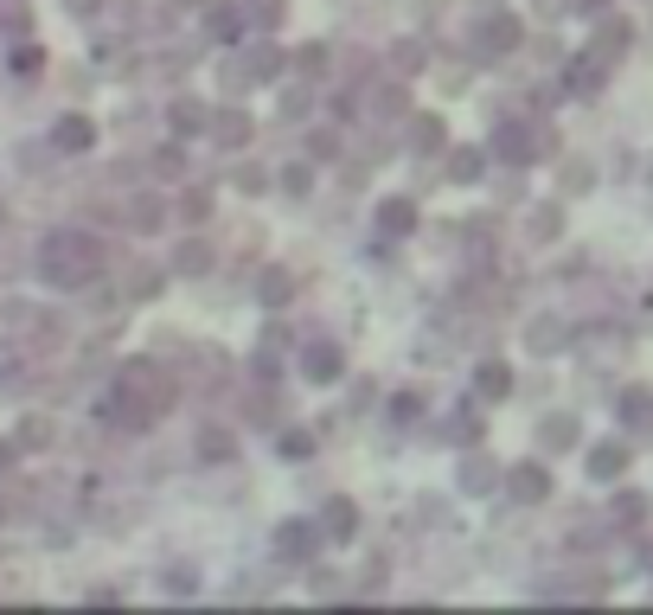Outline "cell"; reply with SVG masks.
<instances>
[{"label": "cell", "instance_id": "obj_3", "mask_svg": "<svg viewBox=\"0 0 653 615\" xmlns=\"http://www.w3.org/2000/svg\"><path fill=\"white\" fill-rule=\"evenodd\" d=\"M512 494L538 500V494H544V474H538V468H519V474H512Z\"/></svg>", "mask_w": 653, "mask_h": 615}, {"label": "cell", "instance_id": "obj_5", "mask_svg": "<svg viewBox=\"0 0 653 615\" xmlns=\"http://www.w3.org/2000/svg\"><path fill=\"white\" fill-rule=\"evenodd\" d=\"M589 468H595V474H615V468H621V449H595Z\"/></svg>", "mask_w": 653, "mask_h": 615}, {"label": "cell", "instance_id": "obj_1", "mask_svg": "<svg viewBox=\"0 0 653 615\" xmlns=\"http://www.w3.org/2000/svg\"><path fill=\"white\" fill-rule=\"evenodd\" d=\"M96 263H103V244H96V237H84V231H51V237H45L39 270H45L51 282L77 288V282H90V276H96Z\"/></svg>", "mask_w": 653, "mask_h": 615}, {"label": "cell", "instance_id": "obj_4", "mask_svg": "<svg viewBox=\"0 0 653 615\" xmlns=\"http://www.w3.org/2000/svg\"><path fill=\"white\" fill-rule=\"evenodd\" d=\"M487 39H494V45H512V39H519V26H512V19H494V26H487Z\"/></svg>", "mask_w": 653, "mask_h": 615}, {"label": "cell", "instance_id": "obj_2", "mask_svg": "<svg viewBox=\"0 0 653 615\" xmlns=\"http://www.w3.org/2000/svg\"><path fill=\"white\" fill-rule=\"evenodd\" d=\"M58 148H90V122L84 116H65L58 122Z\"/></svg>", "mask_w": 653, "mask_h": 615}, {"label": "cell", "instance_id": "obj_6", "mask_svg": "<svg viewBox=\"0 0 653 615\" xmlns=\"http://www.w3.org/2000/svg\"><path fill=\"white\" fill-rule=\"evenodd\" d=\"M7 462H13V449H7V442H0V468H7Z\"/></svg>", "mask_w": 653, "mask_h": 615}]
</instances>
